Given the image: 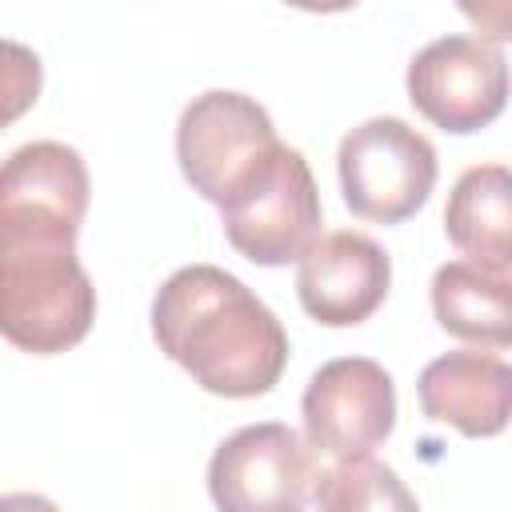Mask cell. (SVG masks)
<instances>
[{"label":"cell","instance_id":"7a4b0ae2","mask_svg":"<svg viewBox=\"0 0 512 512\" xmlns=\"http://www.w3.org/2000/svg\"><path fill=\"white\" fill-rule=\"evenodd\" d=\"M152 340L204 392L264 396L288 364V332L276 312L216 264L176 268L152 296Z\"/></svg>","mask_w":512,"mask_h":512},{"label":"cell","instance_id":"ba28073f","mask_svg":"<svg viewBox=\"0 0 512 512\" xmlns=\"http://www.w3.org/2000/svg\"><path fill=\"white\" fill-rule=\"evenodd\" d=\"M304 436L312 448L352 460L380 448L396 428V384L368 356H340L312 372L300 396Z\"/></svg>","mask_w":512,"mask_h":512},{"label":"cell","instance_id":"9c48e42d","mask_svg":"<svg viewBox=\"0 0 512 512\" xmlns=\"http://www.w3.org/2000/svg\"><path fill=\"white\" fill-rule=\"evenodd\" d=\"M296 264L300 308L324 328L364 324L392 288L388 252L372 236L352 228L320 236Z\"/></svg>","mask_w":512,"mask_h":512},{"label":"cell","instance_id":"30bf717a","mask_svg":"<svg viewBox=\"0 0 512 512\" xmlns=\"http://www.w3.org/2000/svg\"><path fill=\"white\" fill-rule=\"evenodd\" d=\"M416 396L432 424H452L468 440L500 436L512 408V368L496 352L456 348L424 364Z\"/></svg>","mask_w":512,"mask_h":512},{"label":"cell","instance_id":"8fae6325","mask_svg":"<svg viewBox=\"0 0 512 512\" xmlns=\"http://www.w3.org/2000/svg\"><path fill=\"white\" fill-rule=\"evenodd\" d=\"M444 232L464 260L512 272V176L504 164H476L460 172L444 204Z\"/></svg>","mask_w":512,"mask_h":512},{"label":"cell","instance_id":"8992f818","mask_svg":"<svg viewBox=\"0 0 512 512\" xmlns=\"http://www.w3.org/2000/svg\"><path fill=\"white\" fill-rule=\"evenodd\" d=\"M412 108L456 136L488 128L508 104V60L480 36H440L424 44L408 64Z\"/></svg>","mask_w":512,"mask_h":512},{"label":"cell","instance_id":"277c9868","mask_svg":"<svg viewBox=\"0 0 512 512\" xmlns=\"http://www.w3.org/2000/svg\"><path fill=\"white\" fill-rule=\"evenodd\" d=\"M336 176L352 216L376 224H404L428 204L440 160L432 140L408 120L372 116L340 140Z\"/></svg>","mask_w":512,"mask_h":512},{"label":"cell","instance_id":"5bb4252c","mask_svg":"<svg viewBox=\"0 0 512 512\" xmlns=\"http://www.w3.org/2000/svg\"><path fill=\"white\" fill-rule=\"evenodd\" d=\"M40 84H44L40 56L20 40L0 36V132L36 104Z\"/></svg>","mask_w":512,"mask_h":512},{"label":"cell","instance_id":"52a82bcc","mask_svg":"<svg viewBox=\"0 0 512 512\" xmlns=\"http://www.w3.org/2000/svg\"><path fill=\"white\" fill-rule=\"evenodd\" d=\"M220 224L228 244L252 264L280 268L288 260H300L320 240L324 224L320 192L304 152L284 144L272 172L252 192L220 208Z\"/></svg>","mask_w":512,"mask_h":512},{"label":"cell","instance_id":"4fadbf2b","mask_svg":"<svg viewBox=\"0 0 512 512\" xmlns=\"http://www.w3.org/2000/svg\"><path fill=\"white\" fill-rule=\"evenodd\" d=\"M312 500L316 512H420L416 496L396 476V468L372 456L336 460L328 472H320Z\"/></svg>","mask_w":512,"mask_h":512},{"label":"cell","instance_id":"7c38bea8","mask_svg":"<svg viewBox=\"0 0 512 512\" xmlns=\"http://www.w3.org/2000/svg\"><path fill=\"white\" fill-rule=\"evenodd\" d=\"M436 324L480 348L512 344V276L480 268L472 260H448L432 276Z\"/></svg>","mask_w":512,"mask_h":512},{"label":"cell","instance_id":"9a60e30c","mask_svg":"<svg viewBox=\"0 0 512 512\" xmlns=\"http://www.w3.org/2000/svg\"><path fill=\"white\" fill-rule=\"evenodd\" d=\"M0 512H60V508L40 492H4Z\"/></svg>","mask_w":512,"mask_h":512},{"label":"cell","instance_id":"6da1fadb","mask_svg":"<svg viewBox=\"0 0 512 512\" xmlns=\"http://www.w3.org/2000/svg\"><path fill=\"white\" fill-rule=\"evenodd\" d=\"M88 164L60 140L0 160V336L32 356L76 348L96 320V284L76 256Z\"/></svg>","mask_w":512,"mask_h":512},{"label":"cell","instance_id":"5b68a950","mask_svg":"<svg viewBox=\"0 0 512 512\" xmlns=\"http://www.w3.org/2000/svg\"><path fill=\"white\" fill-rule=\"evenodd\" d=\"M316 480V448L280 420L236 428L208 460L216 512H304Z\"/></svg>","mask_w":512,"mask_h":512},{"label":"cell","instance_id":"3957f363","mask_svg":"<svg viewBox=\"0 0 512 512\" xmlns=\"http://www.w3.org/2000/svg\"><path fill=\"white\" fill-rule=\"evenodd\" d=\"M280 148L268 108L232 88L192 96L176 124L180 172L216 208L252 192L272 172Z\"/></svg>","mask_w":512,"mask_h":512}]
</instances>
